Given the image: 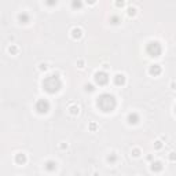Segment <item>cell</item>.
I'll list each match as a JSON object with an SVG mask.
<instances>
[{
	"mask_svg": "<svg viewBox=\"0 0 176 176\" xmlns=\"http://www.w3.org/2000/svg\"><path fill=\"white\" fill-rule=\"evenodd\" d=\"M96 106L102 110L103 113H112L113 110L117 106V101L112 94H101V95L96 98Z\"/></svg>",
	"mask_w": 176,
	"mask_h": 176,
	"instance_id": "obj_1",
	"label": "cell"
},
{
	"mask_svg": "<svg viewBox=\"0 0 176 176\" xmlns=\"http://www.w3.org/2000/svg\"><path fill=\"white\" fill-rule=\"evenodd\" d=\"M43 90L48 94H57L58 91L62 88V81H61V77L58 74H50L47 76L46 78L43 80Z\"/></svg>",
	"mask_w": 176,
	"mask_h": 176,
	"instance_id": "obj_2",
	"label": "cell"
},
{
	"mask_svg": "<svg viewBox=\"0 0 176 176\" xmlns=\"http://www.w3.org/2000/svg\"><path fill=\"white\" fill-rule=\"evenodd\" d=\"M146 52H147L149 57L157 58V57H160V55H161L162 47H161V44H160L158 41L151 40V41H149L147 46H146Z\"/></svg>",
	"mask_w": 176,
	"mask_h": 176,
	"instance_id": "obj_3",
	"label": "cell"
},
{
	"mask_svg": "<svg viewBox=\"0 0 176 176\" xmlns=\"http://www.w3.org/2000/svg\"><path fill=\"white\" fill-rule=\"evenodd\" d=\"M35 109L39 114H47L50 112V102L47 99H39L35 105Z\"/></svg>",
	"mask_w": 176,
	"mask_h": 176,
	"instance_id": "obj_4",
	"label": "cell"
},
{
	"mask_svg": "<svg viewBox=\"0 0 176 176\" xmlns=\"http://www.w3.org/2000/svg\"><path fill=\"white\" fill-rule=\"evenodd\" d=\"M94 80H95V83L98 85H106L109 83V74L106 72H103V70H99V72H96L94 74Z\"/></svg>",
	"mask_w": 176,
	"mask_h": 176,
	"instance_id": "obj_5",
	"label": "cell"
},
{
	"mask_svg": "<svg viewBox=\"0 0 176 176\" xmlns=\"http://www.w3.org/2000/svg\"><path fill=\"white\" fill-rule=\"evenodd\" d=\"M161 72H162V69H161V66H160L158 64H154V65H151L150 67H149V73H150L151 76H160L161 74Z\"/></svg>",
	"mask_w": 176,
	"mask_h": 176,
	"instance_id": "obj_6",
	"label": "cell"
},
{
	"mask_svg": "<svg viewBox=\"0 0 176 176\" xmlns=\"http://www.w3.org/2000/svg\"><path fill=\"white\" fill-rule=\"evenodd\" d=\"M139 120H140V119H139L138 113H129V114L127 116V121H128V124H131V125L138 124Z\"/></svg>",
	"mask_w": 176,
	"mask_h": 176,
	"instance_id": "obj_7",
	"label": "cell"
},
{
	"mask_svg": "<svg viewBox=\"0 0 176 176\" xmlns=\"http://www.w3.org/2000/svg\"><path fill=\"white\" fill-rule=\"evenodd\" d=\"M113 80H114L116 85L121 87V85H124V84H125V76L123 74V73H117V74L113 77Z\"/></svg>",
	"mask_w": 176,
	"mask_h": 176,
	"instance_id": "obj_8",
	"label": "cell"
},
{
	"mask_svg": "<svg viewBox=\"0 0 176 176\" xmlns=\"http://www.w3.org/2000/svg\"><path fill=\"white\" fill-rule=\"evenodd\" d=\"M44 169L47 172H55L57 171V162L52 161V160H48V161L44 164Z\"/></svg>",
	"mask_w": 176,
	"mask_h": 176,
	"instance_id": "obj_9",
	"label": "cell"
},
{
	"mask_svg": "<svg viewBox=\"0 0 176 176\" xmlns=\"http://www.w3.org/2000/svg\"><path fill=\"white\" fill-rule=\"evenodd\" d=\"M26 161H28V158H26V154H23V153H18V154H15V162H17L18 165H23V164H26Z\"/></svg>",
	"mask_w": 176,
	"mask_h": 176,
	"instance_id": "obj_10",
	"label": "cell"
},
{
	"mask_svg": "<svg viewBox=\"0 0 176 176\" xmlns=\"http://www.w3.org/2000/svg\"><path fill=\"white\" fill-rule=\"evenodd\" d=\"M29 21H30V17H29L28 12L22 11V12H19V14H18V22H21V23H28Z\"/></svg>",
	"mask_w": 176,
	"mask_h": 176,
	"instance_id": "obj_11",
	"label": "cell"
},
{
	"mask_svg": "<svg viewBox=\"0 0 176 176\" xmlns=\"http://www.w3.org/2000/svg\"><path fill=\"white\" fill-rule=\"evenodd\" d=\"M162 168H164V165H162L161 161H153V162H151L150 169L153 171V172H161Z\"/></svg>",
	"mask_w": 176,
	"mask_h": 176,
	"instance_id": "obj_12",
	"label": "cell"
},
{
	"mask_svg": "<svg viewBox=\"0 0 176 176\" xmlns=\"http://www.w3.org/2000/svg\"><path fill=\"white\" fill-rule=\"evenodd\" d=\"M83 36V30L80 28H73L72 29V37L73 39H80Z\"/></svg>",
	"mask_w": 176,
	"mask_h": 176,
	"instance_id": "obj_13",
	"label": "cell"
},
{
	"mask_svg": "<svg viewBox=\"0 0 176 176\" xmlns=\"http://www.w3.org/2000/svg\"><path fill=\"white\" fill-rule=\"evenodd\" d=\"M110 22L113 23V25H117V23H120L121 22V18L119 17V15H112V17H110Z\"/></svg>",
	"mask_w": 176,
	"mask_h": 176,
	"instance_id": "obj_14",
	"label": "cell"
},
{
	"mask_svg": "<svg viewBox=\"0 0 176 176\" xmlns=\"http://www.w3.org/2000/svg\"><path fill=\"white\" fill-rule=\"evenodd\" d=\"M69 112H70V114L76 116V114H78V112H80V109H78V106H76V105H72V106L69 107Z\"/></svg>",
	"mask_w": 176,
	"mask_h": 176,
	"instance_id": "obj_15",
	"label": "cell"
},
{
	"mask_svg": "<svg viewBox=\"0 0 176 176\" xmlns=\"http://www.w3.org/2000/svg\"><path fill=\"white\" fill-rule=\"evenodd\" d=\"M107 162H110V164H114L116 161H117V156H116L114 153H112V154H109V156H107Z\"/></svg>",
	"mask_w": 176,
	"mask_h": 176,
	"instance_id": "obj_16",
	"label": "cell"
},
{
	"mask_svg": "<svg viewBox=\"0 0 176 176\" xmlns=\"http://www.w3.org/2000/svg\"><path fill=\"white\" fill-rule=\"evenodd\" d=\"M9 52H10L11 55H15V54L18 52V47H17V46H14V44H11V46L9 47Z\"/></svg>",
	"mask_w": 176,
	"mask_h": 176,
	"instance_id": "obj_17",
	"label": "cell"
},
{
	"mask_svg": "<svg viewBox=\"0 0 176 176\" xmlns=\"http://www.w3.org/2000/svg\"><path fill=\"white\" fill-rule=\"evenodd\" d=\"M84 90H85L87 92H94V91H95V87H94L92 84H85V85H84Z\"/></svg>",
	"mask_w": 176,
	"mask_h": 176,
	"instance_id": "obj_18",
	"label": "cell"
},
{
	"mask_svg": "<svg viewBox=\"0 0 176 176\" xmlns=\"http://www.w3.org/2000/svg\"><path fill=\"white\" fill-rule=\"evenodd\" d=\"M81 6H83V3H81L80 0H73V2H72V7H73V9H80Z\"/></svg>",
	"mask_w": 176,
	"mask_h": 176,
	"instance_id": "obj_19",
	"label": "cell"
},
{
	"mask_svg": "<svg viewBox=\"0 0 176 176\" xmlns=\"http://www.w3.org/2000/svg\"><path fill=\"white\" fill-rule=\"evenodd\" d=\"M136 14V10L133 9V7H129V9H128V15H131V17H133V15Z\"/></svg>",
	"mask_w": 176,
	"mask_h": 176,
	"instance_id": "obj_20",
	"label": "cell"
},
{
	"mask_svg": "<svg viewBox=\"0 0 176 176\" xmlns=\"http://www.w3.org/2000/svg\"><path fill=\"white\" fill-rule=\"evenodd\" d=\"M154 147H156L157 150H160V149L162 147V142H161V140H157L156 143H154Z\"/></svg>",
	"mask_w": 176,
	"mask_h": 176,
	"instance_id": "obj_21",
	"label": "cell"
},
{
	"mask_svg": "<svg viewBox=\"0 0 176 176\" xmlns=\"http://www.w3.org/2000/svg\"><path fill=\"white\" fill-rule=\"evenodd\" d=\"M132 156L133 157H139V156H140V150H139V149H133V150H132Z\"/></svg>",
	"mask_w": 176,
	"mask_h": 176,
	"instance_id": "obj_22",
	"label": "cell"
},
{
	"mask_svg": "<svg viewBox=\"0 0 176 176\" xmlns=\"http://www.w3.org/2000/svg\"><path fill=\"white\" fill-rule=\"evenodd\" d=\"M116 6H117V7H123V6H124V2H123V0H121V2H116Z\"/></svg>",
	"mask_w": 176,
	"mask_h": 176,
	"instance_id": "obj_23",
	"label": "cell"
},
{
	"mask_svg": "<svg viewBox=\"0 0 176 176\" xmlns=\"http://www.w3.org/2000/svg\"><path fill=\"white\" fill-rule=\"evenodd\" d=\"M40 70H47V65L46 64H41L40 65Z\"/></svg>",
	"mask_w": 176,
	"mask_h": 176,
	"instance_id": "obj_24",
	"label": "cell"
},
{
	"mask_svg": "<svg viewBox=\"0 0 176 176\" xmlns=\"http://www.w3.org/2000/svg\"><path fill=\"white\" fill-rule=\"evenodd\" d=\"M47 4H48V6H57V0H55V2H47Z\"/></svg>",
	"mask_w": 176,
	"mask_h": 176,
	"instance_id": "obj_25",
	"label": "cell"
},
{
	"mask_svg": "<svg viewBox=\"0 0 176 176\" xmlns=\"http://www.w3.org/2000/svg\"><path fill=\"white\" fill-rule=\"evenodd\" d=\"M169 158H171V161H175V153H171Z\"/></svg>",
	"mask_w": 176,
	"mask_h": 176,
	"instance_id": "obj_26",
	"label": "cell"
},
{
	"mask_svg": "<svg viewBox=\"0 0 176 176\" xmlns=\"http://www.w3.org/2000/svg\"><path fill=\"white\" fill-rule=\"evenodd\" d=\"M90 128H91V129H92V131H94V129H95V128H96V124H94V123H92V124H91V125H90Z\"/></svg>",
	"mask_w": 176,
	"mask_h": 176,
	"instance_id": "obj_27",
	"label": "cell"
},
{
	"mask_svg": "<svg viewBox=\"0 0 176 176\" xmlns=\"http://www.w3.org/2000/svg\"><path fill=\"white\" fill-rule=\"evenodd\" d=\"M83 65H84L83 61H78V67H83Z\"/></svg>",
	"mask_w": 176,
	"mask_h": 176,
	"instance_id": "obj_28",
	"label": "cell"
}]
</instances>
